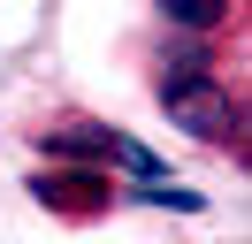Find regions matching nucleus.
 I'll return each mask as SVG.
<instances>
[{"label":"nucleus","instance_id":"f257e3e1","mask_svg":"<svg viewBox=\"0 0 252 244\" xmlns=\"http://www.w3.org/2000/svg\"><path fill=\"white\" fill-rule=\"evenodd\" d=\"M160 99H168V115L184 122V130H199L206 145H229L237 137V99L206 76V61H168V76H160Z\"/></svg>","mask_w":252,"mask_h":244},{"label":"nucleus","instance_id":"f03ea898","mask_svg":"<svg viewBox=\"0 0 252 244\" xmlns=\"http://www.w3.org/2000/svg\"><path fill=\"white\" fill-rule=\"evenodd\" d=\"M46 206H62V214H99L107 206V176H92V168H69V176H38L31 183Z\"/></svg>","mask_w":252,"mask_h":244},{"label":"nucleus","instance_id":"7ed1b4c3","mask_svg":"<svg viewBox=\"0 0 252 244\" xmlns=\"http://www.w3.org/2000/svg\"><path fill=\"white\" fill-rule=\"evenodd\" d=\"M160 15H168V23H184V30H214L221 23V8H229V0H153Z\"/></svg>","mask_w":252,"mask_h":244},{"label":"nucleus","instance_id":"20e7f679","mask_svg":"<svg viewBox=\"0 0 252 244\" xmlns=\"http://www.w3.org/2000/svg\"><path fill=\"white\" fill-rule=\"evenodd\" d=\"M145 198H153V206H184V214H199V191H176V183H145Z\"/></svg>","mask_w":252,"mask_h":244}]
</instances>
